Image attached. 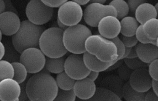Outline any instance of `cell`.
I'll list each match as a JSON object with an SVG mask.
<instances>
[{
    "label": "cell",
    "instance_id": "18",
    "mask_svg": "<svg viewBox=\"0 0 158 101\" xmlns=\"http://www.w3.org/2000/svg\"><path fill=\"white\" fill-rule=\"evenodd\" d=\"M82 55L86 67L89 71H93L98 72L106 71V70L115 61L108 63L103 62L98 59L94 55H91L87 51L84 52Z\"/></svg>",
    "mask_w": 158,
    "mask_h": 101
},
{
    "label": "cell",
    "instance_id": "9",
    "mask_svg": "<svg viewBox=\"0 0 158 101\" xmlns=\"http://www.w3.org/2000/svg\"><path fill=\"white\" fill-rule=\"evenodd\" d=\"M83 9L80 5L72 1H67L59 7L57 19L69 27L79 24L83 18Z\"/></svg>",
    "mask_w": 158,
    "mask_h": 101
},
{
    "label": "cell",
    "instance_id": "20",
    "mask_svg": "<svg viewBox=\"0 0 158 101\" xmlns=\"http://www.w3.org/2000/svg\"><path fill=\"white\" fill-rule=\"evenodd\" d=\"M120 20V33L122 35L127 37L135 35L136 29L139 25L135 17L132 16H125Z\"/></svg>",
    "mask_w": 158,
    "mask_h": 101
},
{
    "label": "cell",
    "instance_id": "16",
    "mask_svg": "<svg viewBox=\"0 0 158 101\" xmlns=\"http://www.w3.org/2000/svg\"><path fill=\"white\" fill-rule=\"evenodd\" d=\"M136 50L138 58L145 63L149 64L158 58V46L152 43H137Z\"/></svg>",
    "mask_w": 158,
    "mask_h": 101
},
{
    "label": "cell",
    "instance_id": "22",
    "mask_svg": "<svg viewBox=\"0 0 158 101\" xmlns=\"http://www.w3.org/2000/svg\"><path fill=\"white\" fill-rule=\"evenodd\" d=\"M65 56L58 58H49L46 56L44 68L51 73L58 74L64 71Z\"/></svg>",
    "mask_w": 158,
    "mask_h": 101
},
{
    "label": "cell",
    "instance_id": "37",
    "mask_svg": "<svg viewBox=\"0 0 158 101\" xmlns=\"http://www.w3.org/2000/svg\"><path fill=\"white\" fill-rule=\"evenodd\" d=\"M67 1L68 0H41V1L46 5L53 8L59 7Z\"/></svg>",
    "mask_w": 158,
    "mask_h": 101
},
{
    "label": "cell",
    "instance_id": "30",
    "mask_svg": "<svg viewBox=\"0 0 158 101\" xmlns=\"http://www.w3.org/2000/svg\"><path fill=\"white\" fill-rule=\"evenodd\" d=\"M124 63L131 70L141 68H148V64L142 61L139 58H124Z\"/></svg>",
    "mask_w": 158,
    "mask_h": 101
},
{
    "label": "cell",
    "instance_id": "3",
    "mask_svg": "<svg viewBox=\"0 0 158 101\" xmlns=\"http://www.w3.org/2000/svg\"><path fill=\"white\" fill-rule=\"evenodd\" d=\"M64 30L57 27L44 30L39 39L38 46L44 55L49 58L65 56L68 52L64 47L62 35Z\"/></svg>",
    "mask_w": 158,
    "mask_h": 101
},
{
    "label": "cell",
    "instance_id": "40",
    "mask_svg": "<svg viewBox=\"0 0 158 101\" xmlns=\"http://www.w3.org/2000/svg\"><path fill=\"white\" fill-rule=\"evenodd\" d=\"M123 63V59H121L115 61L112 65H110V66L106 70V71L108 72V71H113V70H114V69H117Z\"/></svg>",
    "mask_w": 158,
    "mask_h": 101
},
{
    "label": "cell",
    "instance_id": "50",
    "mask_svg": "<svg viewBox=\"0 0 158 101\" xmlns=\"http://www.w3.org/2000/svg\"><path fill=\"white\" fill-rule=\"evenodd\" d=\"M157 6H158V3H156V5L155 6H154V7H155V9L157 11Z\"/></svg>",
    "mask_w": 158,
    "mask_h": 101
},
{
    "label": "cell",
    "instance_id": "46",
    "mask_svg": "<svg viewBox=\"0 0 158 101\" xmlns=\"http://www.w3.org/2000/svg\"><path fill=\"white\" fill-rule=\"evenodd\" d=\"M57 27L62 29L63 30H65L67 28V26H66L64 24H63L58 19H57Z\"/></svg>",
    "mask_w": 158,
    "mask_h": 101
},
{
    "label": "cell",
    "instance_id": "1",
    "mask_svg": "<svg viewBox=\"0 0 158 101\" xmlns=\"http://www.w3.org/2000/svg\"><path fill=\"white\" fill-rule=\"evenodd\" d=\"M58 89L56 79L44 67L31 76L25 84V92L31 101H53Z\"/></svg>",
    "mask_w": 158,
    "mask_h": 101
},
{
    "label": "cell",
    "instance_id": "21",
    "mask_svg": "<svg viewBox=\"0 0 158 101\" xmlns=\"http://www.w3.org/2000/svg\"><path fill=\"white\" fill-rule=\"evenodd\" d=\"M90 101H121L122 99L111 90L102 87H98L96 88L95 92Z\"/></svg>",
    "mask_w": 158,
    "mask_h": 101
},
{
    "label": "cell",
    "instance_id": "17",
    "mask_svg": "<svg viewBox=\"0 0 158 101\" xmlns=\"http://www.w3.org/2000/svg\"><path fill=\"white\" fill-rule=\"evenodd\" d=\"M135 15L136 20L142 25L151 19L157 18V11L152 4L146 2L140 4L136 9Z\"/></svg>",
    "mask_w": 158,
    "mask_h": 101
},
{
    "label": "cell",
    "instance_id": "49",
    "mask_svg": "<svg viewBox=\"0 0 158 101\" xmlns=\"http://www.w3.org/2000/svg\"><path fill=\"white\" fill-rule=\"evenodd\" d=\"M107 0H90L89 3H92V2H99L101 4H104L106 2Z\"/></svg>",
    "mask_w": 158,
    "mask_h": 101
},
{
    "label": "cell",
    "instance_id": "44",
    "mask_svg": "<svg viewBox=\"0 0 158 101\" xmlns=\"http://www.w3.org/2000/svg\"><path fill=\"white\" fill-rule=\"evenodd\" d=\"M5 54V48L3 43L0 40V60L2 59Z\"/></svg>",
    "mask_w": 158,
    "mask_h": 101
},
{
    "label": "cell",
    "instance_id": "51",
    "mask_svg": "<svg viewBox=\"0 0 158 101\" xmlns=\"http://www.w3.org/2000/svg\"><path fill=\"white\" fill-rule=\"evenodd\" d=\"M2 33H1V30H0V40L1 41V39H2Z\"/></svg>",
    "mask_w": 158,
    "mask_h": 101
},
{
    "label": "cell",
    "instance_id": "42",
    "mask_svg": "<svg viewBox=\"0 0 158 101\" xmlns=\"http://www.w3.org/2000/svg\"><path fill=\"white\" fill-rule=\"evenodd\" d=\"M151 88L154 93L158 95V82L157 80H154L152 79L151 81Z\"/></svg>",
    "mask_w": 158,
    "mask_h": 101
},
{
    "label": "cell",
    "instance_id": "13",
    "mask_svg": "<svg viewBox=\"0 0 158 101\" xmlns=\"http://www.w3.org/2000/svg\"><path fill=\"white\" fill-rule=\"evenodd\" d=\"M21 92L20 85L12 78H6L0 81V100L18 101Z\"/></svg>",
    "mask_w": 158,
    "mask_h": 101
},
{
    "label": "cell",
    "instance_id": "24",
    "mask_svg": "<svg viewBox=\"0 0 158 101\" xmlns=\"http://www.w3.org/2000/svg\"><path fill=\"white\" fill-rule=\"evenodd\" d=\"M144 33L150 39L157 40L158 38V20L152 18L142 24Z\"/></svg>",
    "mask_w": 158,
    "mask_h": 101
},
{
    "label": "cell",
    "instance_id": "8",
    "mask_svg": "<svg viewBox=\"0 0 158 101\" xmlns=\"http://www.w3.org/2000/svg\"><path fill=\"white\" fill-rule=\"evenodd\" d=\"M20 54V62L25 66L28 73L38 72L44 67L46 56L38 47L27 48Z\"/></svg>",
    "mask_w": 158,
    "mask_h": 101
},
{
    "label": "cell",
    "instance_id": "27",
    "mask_svg": "<svg viewBox=\"0 0 158 101\" xmlns=\"http://www.w3.org/2000/svg\"><path fill=\"white\" fill-rule=\"evenodd\" d=\"M117 11V18L119 20L127 16L129 12V8L127 2L125 0H112L110 3Z\"/></svg>",
    "mask_w": 158,
    "mask_h": 101
},
{
    "label": "cell",
    "instance_id": "34",
    "mask_svg": "<svg viewBox=\"0 0 158 101\" xmlns=\"http://www.w3.org/2000/svg\"><path fill=\"white\" fill-rule=\"evenodd\" d=\"M157 65L158 59H156L149 63L148 64V72L152 79L158 81V73H157Z\"/></svg>",
    "mask_w": 158,
    "mask_h": 101
},
{
    "label": "cell",
    "instance_id": "15",
    "mask_svg": "<svg viewBox=\"0 0 158 101\" xmlns=\"http://www.w3.org/2000/svg\"><path fill=\"white\" fill-rule=\"evenodd\" d=\"M96 86L94 81L87 77L75 80L73 87V90L78 99L81 100H89L94 95Z\"/></svg>",
    "mask_w": 158,
    "mask_h": 101
},
{
    "label": "cell",
    "instance_id": "14",
    "mask_svg": "<svg viewBox=\"0 0 158 101\" xmlns=\"http://www.w3.org/2000/svg\"><path fill=\"white\" fill-rule=\"evenodd\" d=\"M20 20L17 14L12 11H4L0 14V30L2 34L12 36L19 30Z\"/></svg>",
    "mask_w": 158,
    "mask_h": 101
},
{
    "label": "cell",
    "instance_id": "5",
    "mask_svg": "<svg viewBox=\"0 0 158 101\" xmlns=\"http://www.w3.org/2000/svg\"><path fill=\"white\" fill-rule=\"evenodd\" d=\"M92 35L91 30L85 25L78 24L67 27L64 30L62 41L67 51L74 54H83L86 51L85 42Z\"/></svg>",
    "mask_w": 158,
    "mask_h": 101
},
{
    "label": "cell",
    "instance_id": "35",
    "mask_svg": "<svg viewBox=\"0 0 158 101\" xmlns=\"http://www.w3.org/2000/svg\"><path fill=\"white\" fill-rule=\"evenodd\" d=\"M119 38L122 41L125 47H133L136 45L138 42L135 35L127 37V36H124L123 35H121Z\"/></svg>",
    "mask_w": 158,
    "mask_h": 101
},
{
    "label": "cell",
    "instance_id": "4",
    "mask_svg": "<svg viewBox=\"0 0 158 101\" xmlns=\"http://www.w3.org/2000/svg\"><path fill=\"white\" fill-rule=\"evenodd\" d=\"M86 51L103 62L117 61V50L115 43L101 35H91L85 40Z\"/></svg>",
    "mask_w": 158,
    "mask_h": 101
},
{
    "label": "cell",
    "instance_id": "29",
    "mask_svg": "<svg viewBox=\"0 0 158 101\" xmlns=\"http://www.w3.org/2000/svg\"><path fill=\"white\" fill-rule=\"evenodd\" d=\"M76 95L73 89L64 90L58 89L57 94L54 99L55 101H75Z\"/></svg>",
    "mask_w": 158,
    "mask_h": 101
},
{
    "label": "cell",
    "instance_id": "48",
    "mask_svg": "<svg viewBox=\"0 0 158 101\" xmlns=\"http://www.w3.org/2000/svg\"><path fill=\"white\" fill-rule=\"evenodd\" d=\"M131 49V47H125L124 55H123V57H122V59H124V58H127V56L129 55Z\"/></svg>",
    "mask_w": 158,
    "mask_h": 101
},
{
    "label": "cell",
    "instance_id": "41",
    "mask_svg": "<svg viewBox=\"0 0 158 101\" xmlns=\"http://www.w3.org/2000/svg\"><path fill=\"white\" fill-rule=\"evenodd\" d=\"M99 72H96V71H89V73H88V74L87 75L86 77L90 79L91 80H92L93 81H95L97 79V78L99 76Z\"/></svg>",
    "mask_w": 158,
    "mask_h": 101
},
{
    "label": "cell",
    "instance_id": "25",
    "mask_svg": "<svg viewBox=\"0 0 158 101\" xmlns=\"http://www.w3.org/2000/svg\"><path fill=\"white\" fill-rule=\"evenodd\" d=\"M55 79L58 88L64 90L73 89L75 82V80L69 77L64 71L57 74L56 78Z\"/></svg>",
    "mask_w": 158,
    "mask_h": 101
},
{
    "label": "cell",
    "instance_id": "43",
    "mask_svg": "<svg viewBox=\"0 0 158 101\" xmlns=\"http://www.w3.org/2000/svg\"><path fill=\"white\" fill-rule=\"evenodd\" d=\"M136 57H138V56H137V53H136V45H135V46L131 47L130 52L129 55L127 56V58H136Z\"/></svg>",
    "mask_w": 158,
    "mask_h": 101
},
{
    "label": "cell",
    "instance_id": "10",
    "mask_svg": "<svg viewBox=\"0 0 158 101\" xmlns=\"http://www.w3.org/2000/svg\"><path fill=\"white\" fill-rule=\"evenodd\" d=\"M64 68L65 72L75 80L86 77L89 72L84 63L82 54L69 55L65 59Z\"/></svg>",
    "mask_w": 158,
    "mask_h": 101
},
{
    "label": "cell",
    "instance_id": "47",
    "mask_svg": "<svg viewBox=\"0 0 158 101\" xmlns=\"http://www.w3.org/2000/svg\"><path fill=\"white\" fill-rule=\"evenodd\" d=\"M6 9V6H5V4L3 0H0V14L4 12Z\"/></svg>",
    "mask_w": 158,
    "mask_h": 101
},
{
    "label": "cell",
    "instance_id": "12",
    "mask_svg": "<svg viewBox=\"0 0 158 101\" xmlns=\"http://www.w3.org/2000/svg\"><path fill=\"white\" fill-rule=\"evenodd\" d=\"M97 27L99 35L110 39L117 37L120 33V20L114 15H107L100 20Z\"/></svg>",
    "mask_w": 158,
    "mask_h": 101
},
{
    "label": "cell",
    "instance_id": "23",
    "mask_svg": "<svg viewBox=\"0 0 158 101\" xmlns=\"http://www.w3.org/2000/svg\"><path fill=\"white\" fill-rule=\"evenodd\" d=\"M145 92H138L133 89L129 82L126 81L122 89V98L127 101H144Z\"/></svg>",
    "mask_w": 158,
    "mask_h": 101
},
{
    "label": "cell",
    "instance_id": "38",
    "mask_svg": "<svg viewBox=\"0 0 158 101\" xmlns=\"http://www.w3.org/2000/svg\"><path fill=\"white\" fill-rule=\"evenodd\" d=\"M144 100L146 101H158V95H157L152 90L149 89L145 92Z\"/></svg>",
    "mask_w": 158,
    "mask_h": 101
},
{
    "label": "cell",
    "instance_id": "2",
    "mask_svg": "<svg viewBox=\"0 0 158 101\" xmlns=\"http://www.w3.org/2000/svg\"><path fill=\"white\" fill-rule=\"evenodd\" d=\"M44 30L42 25L34 24L28 20H23L20 22L19 30L12 35L14 48L21 53L27 48L38 47L40 37Z\"/></svg>",
    "mask_w": 158,
    "mask_h": 101
},
{
    "label": "cell",
    "instance_id": "33",
    "mask_svg": "<svg viewBox=\"0 0 158 101\" xmlns=\"http://www.w3.org/2000/svg\"><path fill=\"white\" fill-rule=\"evenodd\" d=\"M111 41H112L116 47H117V61L122 59V57L124 55V52H125V46L123 44V43L122 42V41L120 40V38L117 36L115 37L114 38H110V39Z\"/></svg>",
    "mask_w": 158,
    "mask_h": 101
},
{
    "label": "cell",
    "instance_id": "26",
    "mask_svg": "<svg viewBox=\"0 0 158 101\" xmlns=\"http://www.w3.org/2000/svg\"><path fill=\"white\" fill-rule=\"evenodd\" d=\"M14 68L13 78L19 84L23 83L27 76V71L25 66L20 62H13L11 63Z\"/></svg>",
    "mask_w": 158,
    "mask_h": 101
},
{
    "label": "cell",
    "instance_id": "31",
    "mask_svg": "<svg viewBox=\"0 0 158 101\" xmlns=\"http://www.w3.org/2000/svg\"><path fill=\"white\" fill-rule=\"evenodd\" d=\"M138 42L142 43H152L157 46V39L152 40L149 38L143 32L142 29V25L140 24L136 29L135 34Z\"/></svg>",
    "mask_w": 158,
    "mask_h": 101
},
{
    "label": "cell",
    "instance_id": "19",
    "mask_svg": "<svg viewBox=\"0 0 158 101\" xmlns=\"http://www.w3.org/2000/svg\"><path fill=\"white\" fill-rule=\"evenodd\" d=\"M123 84V81L118 76L111 74L102 79L100 86L111 90L122 99Z\"/></svg>",
    "mask_w": 158,
    "mask_h": 101
},
{
    "label": "cell",
    "instance_id": "39",
    "mask_svg": "<svg viewBox=\"0 0 158 101\" xmlns=\"http://www.w3.org/2000/svg\"><path fill=\"white\" fill-rule=\"evenodd\" d=\"M3 1L4 2L5 6H6L5 11H12V12L18 14V12H17V10L15 9V8L12 5L10 0H3Z\"/></svg>",
    "mask_w": 158,
    "mask_h": 101
},
{
    "label": "cell",
    "instance_id": "45",
    "mask_svg": "<svg viewBox=\"0 0 158 101\" xmlns=\"http://www.w3.org/2000/svg\"><path fill=\"white\" fill-rule=\"evenodd\" d=\"M72 1H74L78 4L80 6H84L88 3H89L90 0H72Z\"/></svg>",
    "mask_w": 158,
    "mask_h": 101
},
{
    "label": "cell",
    "instance_id": "28",
    "mask_svg": "<svg viewBox=\"0 0 158 101\" xmlns=\"http://www.w3.org/2000/svg\"><path fill=\"white\" fill-rule=\"evenodd\" d=\"M14 68L10 63L6 60H0V81L6 78H13Z\"/></svg>",
    "mask_w": 158,
    "mask_h": 101
},
{
    "label": "cell",
    "instance_id": "6",
    "mask_svg": "<svg viewBox=\"0 0 158 101\" xmlns=\"http://www.w3.org/2000/svg\"><path fill=\"white\" fill-rule=\"evenodd\" d=\"M54 10L43 3L41 0H30L25 9L28 20L31 23L42 25L51 20Z\"/></svg>",
    "mask_w": 158,
    "mask_h": 101
},
{
    "label": "cell",
    "instance_id": "7",
    "mask_svg": "<svg viewBox=\"0 0 158 101\" xmlns=\"http://www.w3.org/2000/svg\"><path fill=\"white\" fill-rule=\"evenodd\" d=\"M107 15L117 17V11L110 4L99 2L89 3L83 12V17L85 23L92 27H97L100 20Z\"/></svg>",
    "mask_w": 158,
    "mask_h": 101
},
{
    "label": "cell",
    "instance_id": "11",
    "mask_svg": "<svg viewBox=\"0 0 158 101\" xmlns=\"http://www.w3.org/2000/svg\"><path fill=\"white\" fill-rule=\"evenodd\" d=\"M151 77L147 68H141L131 71L128 82L131 87L140 92H146L151 89Z\"/></svg>",
    "mask_w": 158,
    "mask_h": 101
},
{
    "label": "cell",
    "instance_id": "32",
    "mask_svg": "<svg viewBox=\"0 0 158 101\" xmlns=\"http://www.w3.org/2000/svg\"><path fill=\"white\" fill-rule=\"evenodd\" d=\"M118 76L123 81H128L130 76L132 70L130 69L124 62L117 69Z\"/></svg>",
    "mask_w": 158,
    "mask_h": 101
},
{
    "label": "cell",
    "instance_id": "36",
    "mask_svg": "<svg viewBox=\"0 0 158 101\" xmlns=\"http://www.w3.org/2000/svg\"><path fill=\"white\" fill-rule=\"evenodd\" d=\"M146 0H127V4L128 6L129 11L131 13H135L136 9L141 4L146 2Z\"/></svg>",
    "mask_w": 158,
    "mask_h": 101
}]
</instances>
